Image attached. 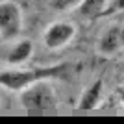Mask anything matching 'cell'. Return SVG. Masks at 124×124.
I'll return each instance as SVG.
<instances>
[{"mask_svg": "<svg viewBox=\"0 0 124 124\" xmlns=\"http://www.w3.org/2000/svg\"><path fill=\"white\" fill-rule=\"evenodd\" d=\"M69 70L67 63H59L54 67H45V69H9L0 72V85L8 91H22L24 87L39 80H50V78H59Z\"/></svg>", "mask_w": 124, "mask_h": 124, "instance_id": "6da1fadb", "label": "cell"}, {"mask_svg": "<svg viewBox=\"0 0 124 124\" xmlns=\"http://www.w3.org/2000/svg\"><path fill=\"white\" fill-rule=\"evenodd\" d=\"M19 100L28 111H52L57 108V94L46 80H39L19 91Z\"/></svg>", "mask_w": 124, "mask_h": 124, "instance_id": "7a4b0ae2", "label": "cell"}, {"mask_svg": "<svg viewBox=\"0 0 124 124\" xmlns=\"http://www.w3.org/2000/svg\"><path fill=\"white\" fill-rule=\"evenodd\" d=\"M22 31V9L13 0L0 2V37L13 39Z\"/></svg>", "mask_w": 124, "mask_h": 124, "instance_id": "3957f363", "label": "cell"}, {"mask_svg": "<svg viewBox=\"0 0 124 124\" xmlns=\"http://www.w3.org/2000/svg\"><path fill=\"white\" fill-rule=\"evenodd\" d=\"M74 37H76V24L74 22L57 21L52 22L46 28L45 35H43V43L48 50H59V48L67 46Z\"/></svg>", "mask_w": 124, "mask_h": 124, "instance_id": "277c9868", "label": "cell"}, {"mask_svg": "<svg viewBox=\"0 0 124 124\" xmlns=\"http://www.w3.org/2000/svg\"><path fill=\"white\" fill-rule=\"evenodd\" d=\"M124 46V24H113L102 33L98 41V52L102 56H111Z\"/></svg>", "mask_w": 124, "mask_h": 124, "instance_id": "5b68a950", "label": "cell"}, {"mask_svg": "<svg viewBox=\"0 0 124 124\" xmlns=\"http://www.w3.org/2000/svg\"><path fill=\"white\" fill-rule=\"evenodd\" d=\"M31 54H33V43L30 39H22V41H19L17 45H13L8 50L6 63L11 65V67H21L31 57Z\"/></svg>", "mask_w": 124, "mask_h": 124, "instance_id": "8992f818", "label": "cell"}, {"mask_svg": "<svg viewBox=\"0 0 124 124\" xmlns=\"http://www.w3.org/2000/svg\"><path fill=\"white\" fill-rule=\"evenodd\" d=\"M102 80H96L89 85L85 91L82 93L80 100H78V108L82 111H91V109L98 108L100 104V96H102Z\"/></svg>", "mask_w": 124, "mask_h": 124, "instance_id": "52a82bcc", "label": "cell"}, {"mask_svg": "<svg viewBox=\"0 0 124 124\" xmlns=\"http://www.w3.org/2000/svg\"><path fill=\"white\" fill-rule=\"evenodd\" d=\"M106 8H108V0H80L76 4L78 15L85 19H94V17L104 15Z\"/></svg>", "mask_w": 124, "mask_h": 124, "instance_id": "ba28073f", "label": "cell"}, {"mask_svg": "<svg viewBox=\"0 0 124 124\" xmlns=\"http://www.w3.org/2000/svg\"><path fill=\"white\" fill-rule=\"evenodd\" d=\"M124 11V0H111L104 11V15H113V13H120Z\"/></svg>", "mask_w": 124, "mask_h": 124, "instance_id": "9c48e42d", "label": "cell"}, {"mask_svg": "<svg viewBox=\"0 0 124 124\" xmlns=\"http://www.w3.org/2000/svg\"><path fill=\"white\" fill-rule=\"evenodd\" d=\"M80 0H54V8L56 9H69V8H72V6H76Z\"/></svg>", "mask_w": 124, "mask_h": 124, "instance_id": "30bf717a", "label": "cell"}, {"mask_svg": "<svg viewBox=\"0 0 124 124\" xmlns=\"http://www.w3.org/2000/svg\"><path fill=\"white\" fill-rule=\"evenodd\" d=\"M119 98H120V102H122V106H124V87L119 89Z\"/></svg>", "mask_w": 124, "mask_h": 124, "instance_id": "8fae6325", "label": "cell"}]
</instances>
